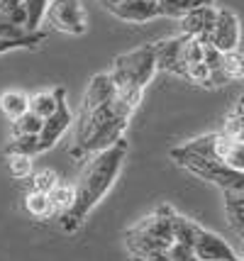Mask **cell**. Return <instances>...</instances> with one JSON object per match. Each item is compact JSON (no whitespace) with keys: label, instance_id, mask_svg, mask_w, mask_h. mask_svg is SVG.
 Instances as JSON below:
<instances>
[{"label":"cell","instance_id":"1","mask_svg":"<svg viewBox=\"0 0 244 261\" xmlns=\"http://www.w3.org/2000/svg\"><path fill=\"white\" fill-rule=\"evenodd\" d=\"M134 110L137 102L117 91L107 71L95 73L83 93L81 113L76 122V147L71 149V156L81 159L115 144L125 135Z\"/></svg>","mask_w":244,"mask_h":261},{"label":"cell","instance_id":"2","mask_svg":"<svg viewBox=\"0 0 244 261\" xmlns=\"http://www.w3.org/2000/svg\"><path fill=\"white\" fill-rule=\"evenodd\" d=\"M125 161H127V142H125V137H120L115 144L91 154L88 166L83 169L81 178H78L76 188H73V203H71V207L64 215H59L61 217V227L66 232H76L86 222L91 210L103 200L105 193L117 181Z\"/></svg>","mask_w":244,"mask_h":261},{"label":"cell","instance_id":"3","mask_svg":"<svg viewBox=\"0 0 244 261\" xmlns=\"http://www.w3.org/2000/svg\"><path fill=\"white\" fill-rule=\"evenodd\" d=\"M110 79L115 81L117 91L125 98L134 100L140 105L142 93L147 88V83L156 73V59H154V44L137 46L127 54H120L113 61V68L107 71Z\"/></svg>","mask_w":244,"mask_h":261},{"label":"cell","instance_id":"4","mask_svg":"<svg viewBox=\"0 0 244 261\" xmlns=\"http://www.w3.org/2000/svg\"><path fill=\"white\" fill-rule=\"evenodd\" d=\"M171 205H159L151 215H147L142 222H137L125 234L129 256H142L149 251H166L174 244V232H171V217H174Z\"/></svg>","mask_w":244,"mask_h":261},{"label":"cell","instance_id":"5","mask_svg":"<svg viewBox=\"0 0 244 261\" xmlns=\"http://www.w3.org/2000/svg\"><path fill=\"white\" fill-rule=\"evenodd\" d=\"M171 159H174L178 166H183L186 171L196 173L198 178L215 183L220 191H244V171L230 169V166L222 164V161L193 154V151H188V149H183V147L171 149Z\"/></svg>","mask_w":244,"mask_h":261},{"label":"cell","instance_id":"6","mask_svg":"<svg viewBox=\"0 0 244 261\" xmlns=\"http://www.w3.org/2000/svg\"><path fill=\"white\" fill-rule=\"evenodd\" d=\"M183 149L200 154V156H208V159L222 161L227 164L230 169L244 171V142L242 139H232V137L222 135V132H212V135L198 137L183 144Z\"/></svg>","mask_w":244,"mask_h":261},{"label":"cell","instance_id":"7","mask_svg":"<svg viewBox=\"0 0 244 261\" xmlns=\"http://www.w3.org/2000/svg\"><path fill=\"white\" fill-rule=\"evenodd\" d=\"M44 20H49L54 30H61L66 34L81 37V34L88 32V17H86L81 0H54V3H49Z\"/></svg>","mask_w":244,"mask_h":261},{"label":"cell","instance_id":"8","mask_svg":"<svg viewBox=\"0 0 244 261\" xmlns=\"http://www.w3.org/2000/svg\"><path fill=\"white\" fill-rule=\"evenodd\" d=\"M210 46H215L218 51L227 54L232 49H239V17L230 8H218L215 24L208 39Z\"/></svg>","mask_w":244,"mask_h":261},{"label":"cell","instance_id":"9","mask_svg":"<svg viewBox=\"0 0 244 261\" xmlns=\"http://www.w3.org/2000/svg\"><path fill=\"white\" fill-rule=\"evenodd\" d=\"M186 34H176L169 39H161L154 44V59H156V71H169L181 79H186V64H183V44Z\"/></svg>","mask_w":244,"mask_h":261},{"label":"cell","instance_id":"10","mask_svg":"<svg viewBox=\"0 0 244 261\" xmlns=\"http://www.w3.org/2000/svg\"><path fill=\"white\" fill-rule=\"evenodd\" d=\"M191 249H193L198 261H242L239 254L227 244V239H222L220 234L208 232V229H203V227H200V232H198V237Z\"/></svg>","mask_w":244,"mask_h":261},{"label":"cell","instance_id":"11","mask_svg":"<svg viewBox=\"0 0 244 261\" xmlns=\"http://www.w3.org/2000/svg\"><path fill=\"white\" fill-rule=\"evenodd\" d=\"M71 125H73V117H71V110H69V105H66V95H64V98H59L57 110L42 120V129L37 135L39 137V144H42V151L54 147Z\"/></svg>","mask_w":244,"mask_h":261},{"label":"cell","instance_id":"12","mask_svg":"<svg viewBox=\"0 0 244 261\" xmlns=\"http://www.w3.org/2000/svg\"><path fill=\"white\" fill-rule=\"evenodd\" d=\"M215 15H218V8L210 3V5H200L196 10L186 12L181 20V34L186 37H196L200 44H208L210 32H212V24H215Z\"/></svg>","mask_w":244,"mask_h":261},{"label":"cell","instance_id":"13","mask_svg":"<svg viewBox=\"0 0 244 261\" xmlns=\"http://www.w3.org/2000/svg\"><path fill=\"white\" fill-rule=\"evenodd\" d=\"M107 12L115 15L117 20H122V22L142 24L159 17V3L156 0H125L120 5L107 8Z\"/></svg>","mask_w":244,"mask_h":261},{"label":"cell","instance_id":"14","mask_svg":"<svg viewBox=\"0 0 244 261\" xmlns=\"http://www.w3.org/2000/svg\"><path fill=\"white\" fill-rule=\"evenodd\" d=\"M64 95H66V88H64V86H57V88H51V91H39L27 100V110L44 120V117H49V115L57 110L59 98H64Z\"/></svg>","mask_w":244,"mask_h":261},{"label":"cell","instance_id":"15","mask_svg":"<svg viewBox=\"0 0 244 261\" xmlns=\"http://www.w3.org/2000/svg\"><path fill=\"white\" fill-rule=\"evenodd\" d=\"M225 193V215L237 237H244V191H222Z\"/></svg>","mask_w":244,"mask_h":261},{"label":"cell","instance_id":"16","mask_svg":"<svg viewBox=\"0 0 244 261\" xmlns=\"http://www.w3.org/2000/svg\"><path fill=\"white\" fill-rule=\"evenodd\" d=\"M171 232H174V242H176V244L193 247L198 232H200V225H198L196 220L181 215V213H174V217H171Z\"/></svg>","mask_w":244,"mask_h":261},{"label":"cell","instance_id":"17","mask_svg":"<svg viewBox=\"0 0 244 261\" xmlns=\"http://www.w3.org/2000/svg\"><path fill=\"white\" fill-rule=\"evenodd\" d=\"M159 3V17H183L186 12L196 10L200 5H210L215 0H156Z\"/></svg>","mask_w":244,"mask_h":261},{"label":"cell","instance_id":"18","mask_svg":"<svg viewBox=\"0 0 244 261\" xmlns=\"http://www.w3.org/2000/svg\"><path fill=\"white\" fill-rule=\"evenodd\" d=\"M27 100L30 98L22 91H5L0 95V110H3L5 117L15 120V117H20L22 113H27Z\"/></svg>","mask_w":244,"mask_h":261},{"label":"cell","instance_id":"19","mask_svg":"<svg viewBox=\"0 0 244 261\" xmlns=\"http://www.w3.org/2000/svg\"><path fill=\"white\" fill-rule=\"evenodd\" d=\"M5 154H24V156H37L42 154V144L37 135H12L10 144L5 147Z\"/></svg>","mask_w":244,"mask_h":261},{"label":"cell","instance_id":"20","mask_svg":"<svg viewBox=\"0 0 244 261\" xmlns=\"http://www.w3.org/2000/svg\"><path fill=\"white\" fill-rule=\"evenodd\" d=\"M24 207H27V213L35 217H51L57 215L54 213V207H51V203H49V195L47 193H39V191H30L27 193V198H24Z\"/></svg>","mask_w":244,"mask_h":261},{"label":"cell","instance_id":"21","mask_svg":"<svg viewBox=\"0 0 244 261\" xmlns=\"http://www.w3.org/2000/svg\"><path fill=\"white\" fill-rule=\"evenodd\" d=\"M22 8L27 12V30L30 32L39 30V24L44 22V15H47L49 0H22Z\"/></svg>","mask_w":244,"mask_h":261},{"label":"cell","instance_id":"22","mask_svg":"<svg viewBox=\"0 0 244 261\" xmlns=\"http://www.w3.org/2000/svg\"><path fill=\"white\" fill-rule=\"evenodd\" d=\"M47 195H49V203H51V207H54L57 215H64V213L71 207V203H73V188L61 186V183H57Z\"/></svg>","mask_w":244,"mask_h":261},{"label":"cell","instance_id":"23","mask_svg":"<svg viewBox=\"0 0 244 261\" xmlns=\"http://www.w3.org/2000/svg\"><path fill=\"white\" fill-rule=\"evenodd\" d=\"M44 39H47L44 30H37V32H32L30 37H24V39H0V54L15 51V49H27V46L32 49V46H39Z\"/></svg>","mask_w":244,"mask_h":261},{"label":"cell","instance_id":"24","mask_svg":"<svg viewBox=\"0 0 244 261\" xmlns=\"http://www.w3.org/2000/svg\"><path fill=\"white\" fill-rule=\"evenodd\" d=\"M12 122V135H39L42 129V117H37L35 113H22L20 117L10 120Z\"/></svg>","mask_w":244,"mask_h":261},{"label":"cell","instance_id":"25","mask_svg":"<svg viewBox=\"0 0 244 261\" xmlns=\"http://www.w3.org/2000/svg\"><path fill=\"white\" fill-rule=\"evenodd\" d=\"M222 73L227 81H242L244 76V64H242V54L239 49H232L222 57Z\"/></svg>","mask_w":244,"mask_h":261},{"label":"cell","instance_id":"26","mask_svg":"<svg viewBox=\"0 0 244 261\" xmlns=\"http://www.w3.org/2000/svg\"><path fill=\"white\" fill-rule=\"evenodd\" d=\"M8 169H10L12 178H30V173H32V156L8 154Z\"/></svg>","mask_w":244,"mask_h":261},{"label":"cell","instance_id":"27","mask_svg":"<svg viewBox=\"0 0 244 261\" xmlns=\"http://www.w3.org/2000/svg\"><path fill=\"white\" fill-rule=\"evenodd\" d=\"M222 135L232 137V139H242V100H237L234 110L225 117V127Z\"/></svg>","mask_w":244,"mask_h":261},{"label":"cell","instance_id":"28","mask_svg":"<svg viewBox=\"0 0 244 261\" xmlns=\"http://www.w3.org/2000/svg\"><path fill=\"white\" fill-rule=\"evenodd\" d=\"M30 34H32L30 30H24V27H20V24H15L5 12H0V39H24V37H30Z\"/></svg>","mask_w":244,"mask_h":261},{"label":"cell","instance_id":"29","mask_svg":"<svg viewBox=\"0 0 244 261\" xmlns=\"http://www.w3.org/2000/svg\"><path fill=\"white\" fill-rule=\"evenodd\" d=\"M57 173L54 171H39L35 178H32V191H39V193H49L54 186H57Z\"/></svg>","mask_w":244,"mask_h":261},{"label":"cell","instance_id":"30","mask_svg":"<svg viewBox=\"0 0 244 261\" xmlns=\"http://www.w3.org/2000/svg\"><path fill=\"white\" fill-rule=\"evenodd\" d=\"M166 261H198V259L191 247H183V244H176L174 242V244L169 247V259Z\"/></svg>","mask_w":244,"mask_h":261},{"label":"cell","instance_id":"31","mask_svg":"<svg viewBox=\"0 0 244 261\" xmlns=\"http://www.w3.org/2000/svg\"><path fill=\"white\" fill-rule=\"evenodd\" d=\"M166 259H169V249L149 251V254H142V256H132V261H166Z\"/></svg>","mask_w":244,"mask_h":261},{"label":"cell","instance_id":"32","mask_svg":"<svg viewBox=\"0 0 244 261\" xmlns=\"http://www.w3.org/2000/svg\"><path fill=\"white\" fill-rule=\"evenodd\" d=\"M17 3H22V0H0V10H8V8L17 5Z\"/></svg>","mask_w":244,"mask_h":261}]
</instances>
